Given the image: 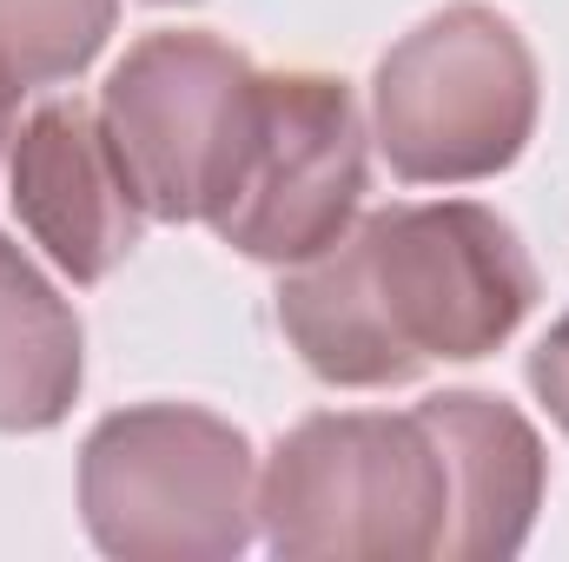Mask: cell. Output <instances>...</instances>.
Here are the masks:
<instances>
[{"mask_svg": "<svg viewBox=\"0 0 569 562\" xmlns=\"http://www.w3.org/2000/svg\"><path fill=\"white\" fill-rule=\"evenodd\" d=\"M537 298L517 232L483 205H391L311 252L279 324L331 384H405L437 358L497 351Z\"/></svg>", "mask_w": 569, "mask_h": 562, "instance_id": "cell-1", "label": "cell"}, {"mask_svg": "<svg viewBox=\"0 0 569 562\" xmlns=\"http://www.w3.org/2000/svg\"><path fill=\"white\" fill-rule=\"evenodd\" d=\"M266 543L298 562H411L450 550V463L411 418H311L259 483Z\"/></svg>", "mask_w": 569, "mask_h": 562, "instance_id": "cell-2", "label": "cell"}, {"mask_svg": "<svg viewBox=\"0 0 569 562\" xmlns=\"http://www.w3.org/2000/svg\"><path fill=\"white\" fill-rule=\"evenodd\" d=\"M537 127V60L523 33L463 0L430 13L378 67V145L411 185L503 172Z\"/></svg>", "mask_w": 569, "mask_h": 562, "instance_id": "cell-3", "label": "cell"}, {"mask_svg": "<svg viewBox=\"0 0 569 562\" xmlns=\"http://www.w3.org/2000/svg\"><path fill=\"white\" fill-rule=\"evenodd\" d=\"M80 503L100 550L133 562L232 556L252 530V450L232 423L146 404L87 436Z\"/></svg>", "mask_w": 569, "mask_h": 562, "instance_id": "cell-4", "label": "cell"}, {"mask_svg": "<svg viewBox=\"0 0 569 562\" xmlns=\"http://www.w3.org/2000/svg\"><path fill=\"white\" fill-rule=\"evenodd\" d=\"M365 192L358 100L331 73H259L239 165L212 205V232L246 259L305 265L338 245Z\"/></svg>", "mask_w": 569, "mask_h": 562, "instance_id": "cell-5", "label": "cell"}, {"mask_svg": "<svg viewBox=\"0 0 569 562\" xmlns=\"http://www.w3.org/2000/svg\"><path fill=\"white\" fill-rule=\"evenodd\" d=\"M259 73L212 33H152L107 80V140L152 219H212L252 127Z\"/></svg>", "mask_w": 569, "mask_h": 562, "instance_id": "cell-6", "label": "cell"}, {"mask_svg": "<svg viewBox=\"0 0 569 562\" xmlns=\"http://www.w3.org/2000/svg\"><path fill=\"white\" fill-rule=\"evenodd\" d=\"M13 205L73 284L107 279L140 245V192L120 172L107 127L80 100L40 107L13 140Z\"/></svg>", "mask_w": 569, "mask_h": 562, "instance_id": "cell-7", "label": "cell"}, {"mask_svg": "<svg viewBox=\"0 0 569 562\" xmlns=\"http://www.w3.org/2000/svg\"><path fill=\"white\" fill-rule=\"evenodd\" d=\"M450 463V550L443 556H517L543 503V443L497 398L457 391L418 404Z\"/></svg>", "mask_w": 569, "mask_h": 562, "instance_id": "cell-8", "label": "cell"}, {"mask_svg": "<svg viewBox=\"0 0 569 562\" xmlns=\"http://www.w3.org/2000/svg\"><path fill=\"white\" fill-rule=\"evenodd\" d=\"M80 391V318L0 239V430H47Z\"/></svg>", "mask_w": 569, "mask_h": 562, "instance_id": "cell-9", "label": "cell"}, {"mask_svg": "<svg viewBox=\"0 0 569 562\" xmlns=\"http://www.w3.org/2000/svg\"><path fill=\"white\" fill-rule=\"evenodd\" d=\"M120 0H0V113L53 80H73L113 33Z\"/></svg>", "mask_w": 569, "mask_h": 562, "instance_id": "cell-10", "label": "cell"}, {"mask_svg": "<svg viewBox=\"0 0 569 562\" xmlns=\"http://www.w3.org/2000/svg\"><path fill=\"white\" fill-rule=\"evenodd\" d=\"M530 384H537V398L550 404V418L569 430V318L530 351Z\"/></svg>", "mask_w": 569, "mask_h": 562, "instance_id": "cell-11", "label": "cell"}, {"mask_svg": "<svg viewBox=\"0 0 569 562\" xmlns=\"http://www.w3.org/2000/svg\"><path fill=\"white\" fill-rule=\"evenodd\" d=\"M0 133H7V113H0Z\"/></svg>", "mask_w": 569, "mask_h": 562, "instance_id": "cell-12", "label": "cell"}]
</instances>
